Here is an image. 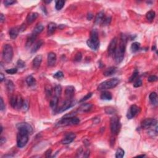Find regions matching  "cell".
<instances>
[{"mask_svg":"<svg viewBox=\"0 0 158 158\" xmlns=\"http://www.w3.org/2000/svg\"><path fill=\"white\" fill-rule=\"evenodd\" d=\"M104 17H105L104 13L102 11L100 12V13H98V14H96V16L95 20H94V23H95L96 24H100V23H102Z\"/></svg>","mask_w":158,"mask_h":158,"instance_id":"19","label":"cell"},{"mask_svg":"<svg viewBox=\"0 0 158 158\" xmlns=\"http://www.w3.org/2000/svg\"><path fill=\"white\" fill-rule=\"evenodd\" d=\"M155 16H156V14H155V12L154 11H150L147 13L146 17H147L148 20L152 21L154 19Z\"/></svg>","mask_w":158,"mask_h":158,"instance_id":"31","label":"cell"},{"mask_svg":"<svg viewBox=\"0 0 158 158\" xmlns=\"http://www.w3.org/2000/svg\"><path fill=\"white\" fill-rule=\"evenodd\" d=\"M51 153H52V150L50 149V150H48V151H46L45 153V155H46V157H51Z\"/></svg>","mask_w":158,"mask_h":158,"instance_id":"52","label":"cell"},{"mask_svg":"<svg viewBox=\"0 0 158 158\" xmlns=\"http://www.w3.org/2000/svg\"><path fill=\"white\" fill-rule=\"evenodd\" d=\"M57 28V26L55 23L50 22L48 26V35H51L55 32Z\"/></svg>","mask_w":158,"mask_h":158,"instance_id":"25","label":"cell"},{"mask_svg":"<svg viewBox=\"0 0 158 158\" xmlns=\"http://www.w3.org/2000/svg\"><path fill=\"white\" fill-rule=\"evenodd\" d=\"M16 1H13V0H5L4 1V4H5L6 6H11L13 4L15 3Z\"/></svg>","mask_w":158,"mask_h":158,"instance_id":"47","label":"cell"},{"mask_svg":"<svg viewBox=\"0 0 158 158\" xmlns=\"http://www.w3.org/2000/svg\"><path fill=\"white\" fill-rule=\"evenodd\" d=\"M38 17V14L37 13H29L27 17V21L28 23H32L36 20Z\"/></svg>","mask_w":158,"mask_h":158,"instance_id":"18","label":"cell"},{"mask_svg":"<svg viewBox=\"0 0 158 158\" xmlns=\"http://www.w3.org/2000/svg\"><path fill=\"white\" fill-rule=\"evenodd\" d=\"M145 156V155H138V156H137V157H144Z\"/></svg>","mask_w":158,"mask_h":158,"instance_id":"58","label":"cell"},{"mask_svg":"<svg viewBox=\"0 0 158 158\" xmlns=\"http://www.w3.org/2000/svg\"><path fill=\"white\" fill-rule=\"evenodd\" d=\"M57 60L56 54L54 53L51 52L48 55V64L49 66H54Z\"/></svg>","mask_w":158,"mask_h":158,"instance_id":"14","label":"cell"},{"mask_svg":"<svg viewBox=\"0 0 158 158\" xmlns=\"http://www.w3.org/2000/svg\"><path fill=\"white\" fill-rule=\"evenodd\" d=\"M17 98H18V96H11V99H10V104H11V106L13 108H16Z\"/></svg>","mask_w":158,"mask_h":158,"instance_id":"32","label":"cell"},{"mask_svg":"<svg viewBox=\"0 0 158 158\" xmlns=\"http://www.w3.org/2000/svg\"><path fill=\"white\" fill-rule=\"evenodd\" d=\"M5 20V17H4V15L3 14H1V17H0V21H1V22H3Z\"/></svg>","mask_w":158,"mask_h":158,"instance_id":"54","label":"cell"},{"mask_svg":"<svg viewBox=\"0 0 158 158\" xmlns=\"http://www.w3.org/2000/svg\"><path fill=\"white\" fill-rule=\"evenodd\" d=\"M112 18L111 16H107V17H105L103 19V22H102L101 24L103 25V26H108V25L110 24L111 22Z\"/></svg>","mask_w":158,"mask_h":158,"instance_id":"37","label":"cell"},{"mask_svg":"<svg viewBox=\"0 0 158 158\" xmlns=\"http://www.w3.org/2000/svg\"><path fill=\"white\" fill-rule=\"evenodd\" d=\"M90 156V151L88 150H87L86 152H85V153H84L83 154V157H88V156Z\"/></svg>","mask_w":158,"mask_h":158,"instance_id":"55","label":"cell"},{"mask_svg":"<svg viewBox=\"0 0 158 158\" xmlns=\"http://www.w3.org/2000/svg\"><path fill=\"white\" fill-rule=\"evenodd\" d=\"M26 82L29 86H34V85H35V83H36V80H35V79L33 76L30 75V76H28L27 77Z\"/></svg>","mask_w":158,"mask_h":158,"instance_id":"29","label":"cell"},{"mask_svg":"<svg viewBox=\"0 0 158 158\" xmlns=\"http://www.w3.org/2000/svg\"><path fill=\"white\" fill-rule=\"evenodd\" d=\"M82 53H78L77 54H76V56H75V61H77V62L80 61L81 59H82Z\"/></svg>","mask_w":158,"mask_h":158,"instance_id":"49","label":"cell"},{"mask_svg":"<svg viewBox=\"0 0 158 158\" xmlns=\"http://www.w3.org/2000/svg\"><path fill=\"white\" fill-rule=\"evenodd\" d=\"M29 133L23 130H19L17 136V145L20 148L24 147L29 141Z\"/></svg>","mask_w":158,"mask_h":158,"instance_id":"4","label":"cell"},{"mask_svg":"<svg viewBox=\"0 0 158 158\" xmlns=\"http://www.w3.org/2000/svg\"><path fill=\"white\" fill-rule=\"evenodd\" d=\"M151 104L153 106H156L157 104V94L156 92H152L149 96Z\"/></svg>","mask_w":158,"mask_h":158,"instance_id":"24","label":"cell"},{"mask_svg":"<svg viewBox=\"0 0 158 158\" xmlns=\"http://www.w3.org/2000/svg\"><path fill=\"white\" fill-rule=\"evenodd\" d=\"M43 29H44L42 23H39V24H38L37 26L34 28L33 32H32V34L37 37V35H38V34L42 33V32H43Z\"/></svg>","mask_w":158,"mask_h":158,"instance_id":"23","label":"cell"},{"mask_svg":"<svg viewBox=\"0 0 158 158\" xmlns=\"http://www.w3.org/2000/svg\"><path fill=\"white\" fill-rule=\"evenodd\" d=\"M13 48L9 44L4 45L3 50V59L6 63H11L13 57Z\"/></svg>","mask_w":158,"mask_h":158,"instance_id":"5","label":"cell"},{"mask_svg":"<svg viewBox=\"0 0 158 158\" xmlns=\"http://www.w3.org/2000/svg\"><path fill=\"white\" fill-rule=\"evenodd\" d=\"M117 46V38L115 37L111 41L110 43H109L108 46L107 51H108V54L109 56H112L114 54Z\"/></svg>","mask_w":158,"mask_h":158,"instance_id":"10","label":"cell"},{"mask_svg":"<svg viewBox=\"0 0 158 158\" xmlns=\"http://www.w3.org/2000/svg\"><path fill=\"white\" fill-rule=\"evenodd\" d=\"M17 65L19 68H22L25 66V63L22 60L19 59L17 63Z\"/></svg>","mask_w":158,"mask_h":158,"instance_id":"50","label":"cell"},{"mask_svg":"<svg viewBox=\"0 0 158 158\" xmlns=\"http://www.w3.org/2000/svg\"><path fill=\"white\" fill-rule=\"evenodd\" d=\"M6 72V73L9 74H14L17 73V69L16 68H12V69H7Z\"/></svg>","mask_w":158,"mask_h":158,"instance_id":"45","label":"cell"},{"mask_svg":"<svg viewBox=\"0 0 158 158\" xmlns=\"http://www.w3.org/2000/svg\"><path fill=\"white\" fill-rule=\"evenodd\" d=\"M80 123V119L77 118L76 117L70 118V119H62L57 123V125H77Z\"/></svg>","mask_w":158,"mask_h":158,"instance_id":"7","label":"cell"},{"mask_svg":"<svg viewBox=\"0 0 158 158\" xmlns=\"http://www.w3.org/2000/svg\"><path fill=\"white\" fill-rule=\"evenodd\" d=\"M45 90L47 96H51V94H52V88H51V87L48 85V86L46 87Z\"/></svg>","mask_w":158,"mask_h":158,"instance_id":"42","label":"cell"},{"mask_svg":"<svg viewBox=\"0 0 158 158\" xmlns=\"http://www.w3.org/2000/svg\"><path fill=\"white\" fill-rule=\"evenodd\" d=\"M141 85H142V81H141V80L140 79H137L135 83L133 84L134 87L138 88V87H141Z\"/></svg>","mask_w":158,"mask_h":158,"instance_id":"44","label":"cell"},{"mask_svg":"<svg viewBox=\"0 0 158 158\" xmlns=\"http://www.w3.org/2000/svg\"><path fill=\"white\" fill-rule=\"evenodd\" d=\"M76 112H72V113L66 114V115H64V116L63 117V118H64V119H70V118L74 117L76 116Z\"/></svg>","mask_w":158,"mask_h":158,"instance_id":"41","label":"cell"},{"mask_svg":"<svg viewBox=\"0 0 158 158\" xmlns=\"http://www.w3.org/2000/svg\"><path fill=\"white\" fill-rule=\"evenodd\" d=\"M4 79H5V77H4L3 74V73L0 74V79H1V82H3Z\"/></svg>","mask_w":158,"mask_h":158,"instance_id":"56","label":"cell"},{"mask_svg":"<svg viewBox=\"0 0 158 158\" xmlns=\"http://www.w3.org/2000/svg\"><path fill=\"white\" fill-rule=\"evenodd\" d=\"M54 93H55V96L57 97L60 96L62 93V88L61 86L59 85H56L54 88Z\"/></svg>","mask_w":158,"mask_h":158,"instance_id":"36","label":"cell"},{"mask_svg":"<svg viewBox=\"0 0 158 158\" xmlns=\"http://www.w3.org/2000/svg\"><path fill=\"white\" fill-rule=\"evenodd\" d=\"M6 88L9 92H12L14 90V85L11 80H8L6 83Z\"/></svg>","mask_w":158,"mask_h":158,"instance_id":"35","label":"cell"},{"mask_svg":"<svg viewBox=\"0 0 158 158\" xmlns=\"http://www.w3.org/2000/svg\"><path fill=\"white\" fill-rule=\"evenodd\" d=\"M75 88L73 86H68L66 87V90H65V94L66 96L69 99H71L73 98L75 94Z\"/></svg>","mask_w":158,"mask_h":158,"instance_id":"15","label":"cell"},{"mask_svg":"<svg viewBox=\"0 0 158 158\" xmlns=\"http://www.w3.org/2000/svg\"><path fill=\"white\" fill-rule=\"evenodd\" d=\"M120 122L117 116H114L111 119V131L113 135H117L120 130Z\"/></svg>","mask_w":158,"mask_h":158,"instance_id":"6","label":"cell"},{"mask_svg":"<svg viewBox=\"0 0 158 158\" xmlns=\"http://www.w3.org/2000/svg\"><path fill=\"white\" fill-rule=\"evenodd\" d=\"M93 14H91V13H88V15H87V19H88V20H91V19H93Z\"/></svg>","mask_w":158,"mask_h":158,"instance_id":"53","label":"cell"},{"mask_svg":"<svg viewBox=\"0 0 158 158\" xmlns=\"http://www.w3.org/2000/svg\"><path fill=\"white\" fill-rule=\"evenodd\" d=\"M29 107V103L28 100H25V101H23L22 107L23 110L24 111H26L28 110Z\"/></svg>","mask_w":158,"mask_h":158,"instance_id":"43","label":"cell"},{"mask_svg":"<svg viewBox=\"0 0 158 158\" xmlns=\"http://www.w3.org/2000/svg\"><path fill=\"white\" fill-rule=\"evenodd\" d=\"M19 32H20V30L18 27H13L11 29V30H9V35L11 39H16L18 36Z\"/></svg>","mask_w":158,"mask_h":158,"instance_id":"20","label":"cell"},{"mask_svg":"<svg viewBox=\"0 0 158 158\" xmlns=\"http://www.w3.org/2000/svg\"><path fill=\"white\" fill-rule=\"evenodd\" d=\"M53 77L55 78V79H56L57 80H60L64 77V74H63V72L58 71L54 74V75H53Z\"/></svg>","mask_w":158,"mask_h":158,"instance_id":"38","label":"cell"},{"mask_svg":"<svg viewBox=\"0 0 158 158\" xmlns=\"http://www.w3.org/2000/svg\"><path fill=\"white\" fill-rule=\"evenodd\" d=\"M125 154L124 150H122V148H119L117 150V151L116 153V158H122L124 157Z\"/></svg>","mask_w":158,"mask_h":158,"instance_id":"33","label":"cell"},{"mask_svg":"<svg viewBox=\"0 0 158 158\" xmlns=\"http://www.w3.org/2000/svg\"><path fill=\"white\" fill-rule=\"evenodd\" d=\"M127 37L124 34H122L120 36V42L119 45L117 46L114 54V59L117 63H120L124 59V54L126 49V44Z\"/></svg>","mask_w":158,"mask_h":158,"instance_id":"1","label":"cell"},{"mask_svg":"<svg viewBox=\"0 0 158 158\" xmlns=\"http://www.w3.org/2000/svg\"><path fill=\"white\" fill-rule=\"evenodd\" d=\"M37 36L33 35V34H31L30 36L29 37V38H27V40L26 42V46L27 47H30L32 45H33L34 42H35V40H36Z\"/></svg>","mask_w":158,"mask_h":158,"instance_id":"28","label":"cell"},{"mask_svg":"<svg viewBox=\"0 0 158 158\" xmlns=\"http://www.w3.org/2000/svg\"><path fill=\"white\" fill-rule=\"evenodd\" d=\"M148 80L150 82H154L157 80V77L156 75H151L148 79Z\"/></svg>","mask_w":158,"mask_h":158,"instance_id":"46","label":"cell"},{"mask_svg":"<svg viewBox=\"0 0 158 158\" xmlns=\"http://www.w3.org/2000/svg\"><path fill=\"white\" fill-rule=\"evenodd\" d=\"M138 74H139V72H138V70H135V72H134L133 73V74H132V76L130 77V79H129L130 82H133L134 80H135L137 79V77H138Z\"/></svg>","mask_w":158,"mask_h":158,"instance_id":"40","label":"cell"},{"mask_svg":"<svg viewBox=\"0 0 158 158\" xmlns=\"http://www.w3.org/2000/svg\"><path fill=\"white\" fill-rule=\"evenodd\" d=\"M92 93H88L87 94L86 96H85L83 97V98H82V100L80 101V102H83L84 101H86V100H88V99L90 98L91 97V96H92Z\"/></svg>","mask_w":158,"mask_h":158,"instance_id":"48","label":"cell"},{"mask_svg":"<svg viewBox=\"0 0 158 158\" xmlns=\"http://www.w3.org/2000/svg\"><path fill=\"white\" fill-rule=\"evenodd\" d=\"M18 130H23L27 131L29 133H31L33 132V128L29 124L26 122H22V123L18 124L17 125Z\"/></svg>","mask_w":158,"mask_h":158,"instance_id":"13","label":"cell"},{"mask_svg":"<svg viewBox=\"0 0 158 158\" xmlns=\"http://www.w3.org/2000/svg\"><path fill=\"white\" fill-rule=\"evenodd\" d=\"M23 100H22L21 96H18V98H17V106H16V108L17 109H20L22 108L23 105Z\"/></svg>","mask_w":158,"mask_h":158,"instance_id":"39","label":"cell"},{"mask_svg":"<svg viewBox=\"0 0 158 158\" xmlns=\"http://www.w3.org/2000/svg\"><path fill=\"white\" fill-rule=\"evenodd\" d=\"M117 71V68L116 67H110L109 68H107V69H106L104 70V76L106 77H109L111 76V75H113V74H114Z\"/></svg>","mask_w":158,"mask_h":158,"instance_id":"22","label":"cell"},{"mask_svg":"<svg viewBox=\"0 0 158 158\" xmlns=\"http://www.w3.org/2000/svg\"><path fill=\"white\" fill-rule=\"evenodd\" d=\"M156 125H157V120L152 118H148V119H144L141 123V127L145 129L151 127L156 126Z\"/></svg>","mask_w":158,"mask_h":158,"instance_id":"8","label":"cell"},{"mask_svg":"<svg viewBox=\"0 0 158 158\" xmlns=\"http://www.w3.org/2000/svg\"><path fill=\"white\" fill-rule=\"evenodd\" d=\"M100 98L103 100H111L113 96H112V94L109 91H104L101 93Z\"/></svg>","mask_w":158,"mask_h":158,"instance_id":"26","label":"cell"},{"mask_svg":"<svg viewBox=\"0 0 158 158\" xmlns=\"http://www.w3.org/2000/svg\"><path fill=\"white\" fill-rule=\"evenodd\" d=\"M6 142V139L4 138V137H1V145H3L4 143H5Z\"/></svg>","mask_w":158,"mask_h":158,"instance_id":"57","label":"cell"},{"mask_svg":"<svg viewBox=\"0 0 158 158\" xmlns=\"http://www.w3.org/2000/svg\"><path fill=\"white\" fill-rule=\"evenodd\" d=\"M43 44V41L42 40H38V42H37L35 44H33V47H32V50H31V51H32V53H36L37 51H38L40 48L42 47V46Z\"/></svg>","mask_w":158,"mask_h":158,"instance_id":"21","label":"cell"},{"mask_svg":"<svg viewBox=\"0 0 158 158\" xmlns=\"http://www.w3.org/2000/svg\"><path fill=\"white\" fill-rule=\"evenodd\" d=\"M119 79L117 78H113L104 81L100 83L98 87V90L105 91L107 89H111L116 87L119 83Z\"/></svg>","mask_w":158,"mask_h":158,"instance_id":"3","label":"cell"},{"mask_svg":"<svg viewBox=\"0 0 158 158\" xmlns=\"http://www.w3.org/2000/svg\"><path fill=\"white\" fill-rule=\"evenodd\" d=\"M93 107V105L90 103H84L82 104L79 107V111L83 113H87L90 111Z\"/></svg>","mask_w":158,"mask_h":158,"instance_id":"17","label":"cell"},{"mask_svg":"<svg viewBox=\"0 0 158 158\" xmlns=\"http://www.w3.org/2000/svg\"><path fill=\"white\" fill-rule=\"evenodd\" d=\"M65 4V1H56V5H55V8L57 10L59 11V10L61 9L62 8L64 7Z\"/></svg>","mask_w":158,"mask_h":158,"instance_id":"34","label":"cell"},{"mask_svg":"<svg viewBox=\"0 0 158 158\" xmlns=\"http://www.w3.org/2000/svg\"><path fill=\"white\" fill-rule=\"evenodd\" d=\"M74 102L71 99H69V100H67V101H66L64 102V103L63 104V105L61 106V107H60L59 109L58 110V113H63V112L65 111H66L67 109H69L70 107H71L74 105Z\"/></svg>","mask_w":158,"mask_h":158,"instance_id":"11","label":"cell"},{"mask_svg":"<svg viewBox=\"0 0 158 158\" xmlns=\"http://www.w3.org/2000/svg\"><path fill=\"white\" fill-rule=\"evenodd\" d=\"M0 101H1V103H0V110H1V111H3L5 109V105H4L3 100L2 98H1V99H0Z\"/></svg>","mask_w":158,"mask_h":158,"instance_id":"51","label":"cell"},{"mask_svg":"<svg viewBox=\"0 0 158 158\" xmlns=\"http://www.w3.org/2000/svg\"><path fill=\"white\" fill-rule=\"evenodd\" d=\"M76 135L74 133H69L67 135H66L65 137L63 138V140H62L61 143L63 144H70V143H72L74 140H75Z\"/></svg>","mask_w":158,"mask_h":158,"instance_id":"12","label":"cell"},{"mask_svg":"<svg viewBox=\"0 0 158 158\" xmlns=\"http://www.w3.org/2000/svg\"><path fill=\"white\" fill-rule=\"evenodd\" d=\"M42 62V56L37 55L36 57H35L33 61H32L33 67L34 69H38V68L40 66Z\"/></svg>","mask_w":158,"mask_h":158,"instance_id":"16","label":"cell"},{"mask_svg":"<svg viewBox=\"0 0 158 158\" xmlns=\"http://www.w3.org/2000/svg\"><path fill=\"white\" fill-rule=\"evenodd\" d=\"M87 45L93 50H97L100 46V41L98 38V33L96 29L91 32L90 38L87 40Z\"/></svg>","mask_w":158,"mask_h":158,"instance_id":"2","label":"cell"},{"mask_svg":"<svg viewBox=\"0 0 158 158\" xmlns=\"http://www.w3.org/2000/svg\"><path fill=\"white\" fill-rule=\"evenodd\" d=\"M140 48V43L138 42H134L131 45V51L132 53H135L138 51Z\"/></svg>","mask_w":158,"mask_h":158,"instance_id":"30","label":"cell"},{"mask_svg":"<svg viewBox=\"0 0 158 158\" xmlns=\"http://www.w3.org/2000/svg\"><path fill=\"white\" fill-rule=\"evenodd\" d=\"M58 101H59L58 97L56 96L51 99V101H50V106H51V108L53 109V110H56L57 109Z\"/></svg>","mask_w":158,"mask_h":158,"instance_id":"27","label":"cell"},{"mask_svg":"<svg viewBox=\"0 0 158 158\" xmlns=\"http://www.w3.org/2000/svg\"><path fill=\"white\" fill-rule=\"evenodd\" d=\"M140 111V108L136 105H132L130 106L129 109H128L127 114V117L128 119H132Z\"/></svg>","mask_w":158,"mask_h":158,"instance_id":"9","label":"cell"}]
</instances>
